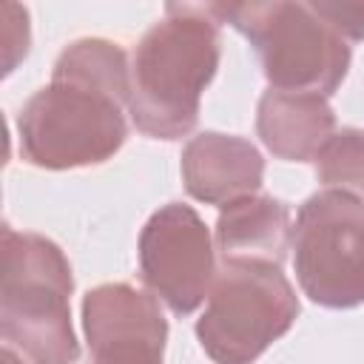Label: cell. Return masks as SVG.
<instances>
[{
  "instance_id": "obj_11",
  "label": "cell",
  "mask_w": 364,
  "mask_h": 364,
  "mask_svg": "<svg viewBox=\"0 0 364 364\" xmlns=\"http://www.w3.org/2000/svg\"><path fill=\"white\" fill-rule=\"evenodd\" d=\"M293 239L290 208L282 199L253 193L219 210L216 250L222 262H270L282 264Z\"/></svg>"
},
{
  "instance_id": "obj_6",
  "label": "cell",
  "mask_w": 364,
  "mask_h": 364,
  "mask_svg": "<svg viewBox=\"0 0 364 364\" xmlns=\"http://www.w3.org/2000/svg\"><path fill=\"white\" fill-rule=\"evenodd\" d=\"M293 270L301 293L330 310L364 304V199L324 188L293 222Z\"/></svg>"
},
{
  "instance_id": "obj_12",
  "label": "cell",
  "mask_w": 364,
  "mask_h": 364,
  "mask_svg": "<svg viewBox=\"0 0 364 364\" xmlns=\"http://www.w3.org/2000/svg\"><path fill=\"white\" fill-rule=\"evenodd\" d=\"M51 80L77 82L119 100L128 108L131 97V65L119 43L105 37H82L65 46L51 68Z\"/></svg>"
},
{
  "instance_id": "obj_14",
  "label": "cell",
  "mask_w": 364,
  "mask_h": 364,
  "mask_svg": "<svg viewBox=\"0 0 364 364\" xmlns=\"http://www.w3.org/2000/svg\"><path fill=\"white\" fill-rule=\"evenodd\" d=\"M31 46L28 11L17 3L3 6V74H11L20 60H26Z\"/></svg>"
},
{
  "instance_id": "obj_3",
  "label": "cell",
  "mask_w": 364,
  "mask_h": 364,
  "mask_svg": "<svg viewBox=\"0 0 364 364\" xmlns=\"http://www.w3.org/2000/svg\"><path fill=\"white\" fill-rule=\"evenodd\" d=\"M222 23H230L262 60L276 91L330 97L350 71V46L330 28L310 3H216Z\"/></svg>"
},
{
  "instance_id": "obj_7",
  "label": "cell",
  "mask_w": 364,
  "mask_h": 364,
  "mask_svg": "<svg viewBox=\"0 0 364 364\" xmlns=\"http://www.w3.org/2000/svg\"><path fill=\"white\" fill-rule=\"evenodd\" d=\"M139 276L145 287L176 316H191L216 279L213 239L205 219L182 202L151 213L139 233Z\"/></svg>"
},
{
  "instance_id": "obj_10",
  "label": "cell",
  "mask_w": 364,
  "mask_h": 364,
  "mask_svg": "<svg viewBox=\"0 0 364 364\" xmlns=\"http://www.w3.org/2000/svg\"><path fill=\"white\" fill-rule=\"evenodd\" d=\"M256 134L273 156L307 162L336 134V114L324 97L267 88L256 108Z\"/></svg>"
},
{
  "instance_id": "obj_8",
  "label": "cell",
  "mask_w": 364,
  "mask_h": 364,
  "mask_svg": "<svg viewBox=\"0 0 364 364\" xmlns=\"http://www.w3.org/2000/svg\"><path fill=\"white\" fill-rule=\"evenodd\" d=\"M82 330L91 364H162L168 321L159 299L128 282H108L82 296Z\"/></svg>"
},
{
  "instance_id": "obj_9",
  "label": "cell",
  "mask_w": 364,
  "mask_h": 364,
  "mask_svg": "<svg viewBox=\"0 0 364 364\" xmlns=\"http://www.w3.org/2000/svg\"><path fill=\"white\" fill-rule=\"evenodd\" d=\"M182 182L185 191L205 205H230L242 196H253L264 179V159L259 148L236 134L205 131L182 148Z\"/></svg>"
},
{
  "instance_id": "obj_15",
  "label": "cell",
  "mask_w": 364,
  "mask_h": 364,
  "mask_svg": "<svg viewBox=\"0 0 364 364\" xmlns=\"http://www.w3.org/2000/svg\"><path fill=\"white\" fill-rule=\"evenodd\" d=\"M310 6L344 40H364V3H355V0H313Z\"/></svg>"
},
{
  "instance_id": "obj_5",
  "label": "cell",
  "mask_w": 364,
  "mask_h": 364,
  "mask_svg": "<svg viewBox=\"0 0 364 364\" xmlns=\"http://www.w3.org/2000/svg\"><path fill=\"white\" fill-rule=\"evenodd\" d=\"M122 108L102 91L51 80L17 114L20 156L46 171L102 165L128 139Z\"/></svg>"
},
{
  "instance_id": "obj_13",
  "label": "cell",
  "mask_w": 364,
  "mask_h": 364,
  "mask_svg": "<svg viewBox=\"0 0 364 364\" xmlns=\"http://www.w3.org/2000/svg\"><path fill=\"white\" fill-rule=\"evenodd\" d=\"M316 176L333 191L364 196V128L336 131L316 156Z\"/></svg>"
},
{
  "instance_id": "obj_1",
  "label": "cell",
  "mask_w": 364,
  "mask_h": 364,
  "mask_svg": "<svg viewBox=\"0 0 364 364\" xmlns=\"http://www.w3.org/2000/svg\"><path fill=\"white\" fill-rule=\"evenodd\" d=\"M216 3H168L131 57L128 114L154 139H182L199 122L202 91L222 57Z\"/></svg>"
},
{
  "instance_id": "obj_4",
  "label": "cell",
  "mask_w": 364,
  "mask_h": 364,
  "mask_svg": "<svg viewBox=\"0 0 364 364\" xmlns=\"http://www.w3.org/2000/svg\"><path fill=\"white\" fill-rule=\"evenodd\" d=\"M299 318V296L282 264L222 262L196 318V338L213 364H253Z\"/></svg>"
},
{
  "instance_id": "obj_2",
  "label": "cell",
  "mask_w": 364,
  "mask_h": 364,
  "mask_svg": "<svg viewBox=\"0 0 364 364\" xmlns=\"http://www.w3.org/2000/svg\"><path fill=\"white\" fill-rule=\"evenodd\" d=\"M74 276L57 242L3 228L0 336L31 364H77L68 299Z\"/></svg>"
},
{
  "instance_id": "obj_16",
  "label": "cell",
  "mask_w": 364,
  "mask_h": 364,
  "mask_svg": "<svg viewBox=\"0 0 364 364\" xmlns=\"http://www.w3.org/2000/svg\"><path fill=\"white\" fill-rule=\"evenodd\" d=\"M3 364H23V361H20V355H17L11 347L3 344Z\"/></svg>"
}]
</instances>
